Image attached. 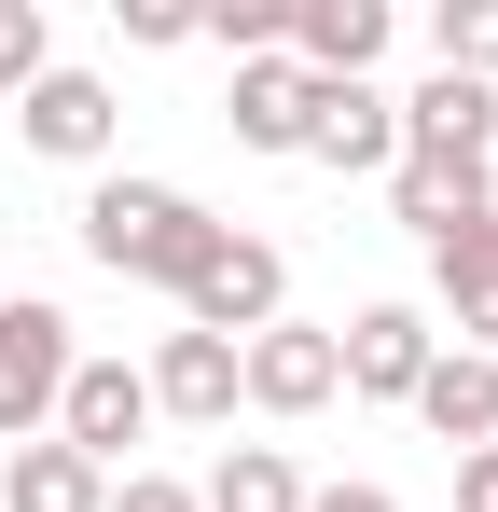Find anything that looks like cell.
Wrapping results in <instances>:
<instances>
[{"label":"cell","mask_w":498,"mask_h":512,"mask_svg":"<svg viewBox=\"0 0 498 512\" xmlns=\"http://www.w3.org/2000/svg\"><path fill=\"white\" fill-rule=\"evenodd\" d=\"M111 512H194V485H166V471H125V485H111Z\"/></svg>","instance_id":"obj_21"},{"label":"cell","mask_w":498,"mask_h":512,"mask_svg":"<svg viewBox=\"0 0 498 512\" xmlns=\"http://www.w3.org/2000/svg\"><path fill=\"white\" fill-rule=\"evenodd\" d=\"M139 429H153V388H139V360H70V388H56V443L111 471Z\"/></svg>","instance_id":"obj_4"},{"label":"cell","mask_w":498,"mask_h":512,"mask_svg":"<svg viewBox=\"0 0 498 512\" xmlns=\"http://www.w3.org/2000/svg\"><path fill=\"white\" fill-rule=\"evenodd\" d=\"M277 291H291V263L263 250V236H236V222H222V250L180 277V333H222V346H249V333H277Z\"/></svg>","instance_id":"obj_3"},{"label":"cell","mask_w":498,"mask_h":512,"mask_svg":"<svg viewBox=\"0 0 498 512\" xmlns=\"http://www.w3.org/2000/svg\"><path fill=\"white\" fill-rule=\"evenodd\" d=\"M305 70H291V56H249L236 70V111H222V125H236V153H305Z\"/></svg>","instance_id":"obj_15"},{"label":"cell","mask_w":498,"mask_h":512,"mask_svg":"<svg viewBox=\"0 0 498 512\" xmlns=\"http://www.w3.org/2000/svg\"><path fill=\"white\" fill-rule=\"evenodd\" d=\"M305 153H319L332 180L346 167H402V97L388 84H319L305 97Z\"/></svg>","instance_id":"obj_7"},{"label":"cell","mask_w":498,"mask_h":512,"mask_svg":"<svg viewBox=\"0 0 498 512\" xmlns=\"http://www.w3.org/2000/svg\"><path fill=\"white\" fill-rule=\"evenodd\" d=\"M388 56V0H291V70L305 84H374Z\"/></svg>","instance_id":"obj_9"},{"label":"cell","mask_w":498,"mask_h":512,"mask_svg":"<svg viewBox=\"0 0 498 512\" xmlns=\"http://www.w3.org/2000/svg\"><path fill=\"white\" fill-rule=\"evenodd\" d=\"M457 512H498V443H471V457H457Z\"/></svg>","instance_id":"obj_22"},{"label":"cell","mask_w":498,"mask_h":512,"mask_svg":"<svg viewBox=\"0 0 498 512\" xmlns=\"http://www.w3.org/2000/svg\"><path fill=\"white\" fill-rule=\"evenodd\" d=\"M111 28H125V42H153V56H166V42H194V0H111Z\"/></svg>","instance_id":"obj_20"},{"label":"cell","mask_w":498,"mask_h":512,"mask_svg":"<svg viewBox=\"0 0 498 512\" xmlns=\"http://www.w3.org/2000/svg\"><path fill=\"white\" fill-rule=\"evenodd\" d=\"M70 305H42V291H14L0 305V443H42L56 429V388H70Z\"/></svg>","instance_id":"obj_2"},{"label":"cell","mask_w":498,"mask_h":512,"mask_svg":"<svg viewBox=\"0 0 498 512\" xmlns=\"http://www.w3.org/2000/svg\"><path fill=\"white\" fill-rule=\"evenodd\" d=\"M415 416L443 429L457 457H471V443H498V360H485V346H443V360L415 374Z\"/></svg>","instance_id":"obj_12"},{"label":"cell","mask_w":498,"mask_h":512,"mask_svg":"<svg viewBox=\"0 0 498 512\" xmlns=\"http://www.w3.org/2000/svg\"><path fill=\"white\" fill-rule=\"evenodd\" d=\"M429 277H443V305H471V291H498V208H471V222H443V236H429Z\"/></svg>","instance_id":"obj_17"},{"label":"cell","mask_w":498,"mask_h":512,"mask_svg":"<svg viewBox=\"0 0 498 512\" xmlns=\"http://www.w3.org/2000/svg\"><path fill=\"white\" fill-rule=\"evenodd\" d=\"M443 360V333L415 319V305H360L346 333H332V374L360 388V402H415V374Z\"/></svg>","instance_id":"obj_5"},{"label":"cell","mask_w":498,"mask_h":512,"mask_svg":"<svg viewBox=\"0 0 498 512\" xmlns=\"http://www.w3.org/2000/svg\"><path fill=\"white\" fill-rule=\"evenodd\" d=\"M402 153H498V84L429 70V84L402 97Z\"/></svg>","instance_id":"obj_14"},{"label":"cell","mask_w":498,"mask_h":512,"mask_svg":"<svg viewBox=\"0 0 498 512\" xmlns=\"http://www.w3.org/2000/svg\"><path fill=\"white\" fill-rule=\"evenodd\" d=\"M305 512H402L388 485H305Z\"/></svg>","instance_id":"obj_23"},{"label":"cell","mask_w":498,"mask_h":512,"mask_svg":"<svg viewBox=\"0 0 498 512\" xmlns=\"http://www.w3.org/2000/svg\"><path fill=\"white\" fill-rule=\"evenodd\" d=\"M332 388V333H305V319H277V333H249L236 346V402H263V416H319Z\"/></svg>","instance_id":"obj_6"},{"label":"cell","mask_w":498,"mask_h":512,"mask_svg":"<svg viewBox=\"0 0 498 512\" xmlns=\"http://www.w3.org/2000/svg\"><path fill=\"white\" fill-rule=\"evenodd\" d=\"M429 56H443L457 84H498V0H443V14H429Z\"/></svg>","instance_id":"obj_18"},{"label":"cell","mask_w":498,"mask_h":512,"mask_svg":"<svg viewBox=\"0 0 498 512\" xmlns=\"http://www.w3.org/2000/svg\"><path fill=\"white\" fill-rule=\"evenodd\" d=\"M457 333H471V346L498 360V291H471V305H457Z\"/></svg>","instance_id":"obj_24"},{"label":"cell","mask_w":498,"mask_h":512,"mask_svg":"<svg viewBox=\"0 0 498 512\" xmlns=\"http://www.w3.org/2000/svg\"><path fill=\"white\" fill-rule=\"evenodd\" d=\"M139 388H153V416H194V429H222V416H236V346H222V333H166Z\"/></svg>","instance_id":"obj_10"},{"label":"cell","mask_w":498,"mask_h":512,"mask_svg":"<svg viewBox=\"0 0 498 512\" xmlns=\"http://www.w3.org/2000/svg\"><path fill=\"white\" fill-rule=\"evenodd\" d=\"M194 512H305V471H291V443H236V457L194 485Z\"/></svg>","instance_id":"obj_16"},{"label":"cell","mask_w":498,"mask_h":512,"mask_svg":"<svg viewBox=\"0 0 498 512\" xmlns=\"http://www.w3.org/2000/svg\"><path fill=\"white\" fill-rule=\"evenodd\" d=\"M14 125H28V153H56V167H97L125 111H111V84H97V70H42V84L14 97Z\"/></svg>","instance_id":"obj_8"},{"label":"cell","mask_w":498,"mask_h":512,"mask_svg":"<svg viewBox=\"0 0 498 512\" xmlns=\"http://www.w3.org/2000/svg\"><path fill=\"white\" fill-rule=\"evenodd\" d=\"M388 208H402L415 236H443V222L498 208V180H485V153H402V167H388Z\"/></svg>","instance_id":"obj_13"},{"label":"cell","mask_w":498,"mask_h":512,"mask_svg":"<svg viewBox=\"0 0 498 512\" xmlns=\"http://www.w3.org/2000/svg\"><path fill=\"white\" fill-rule=\"evenodd\" d=\"M56 70V28H42V0H0V97H28Z\"/></svg>","instance_id":"obj_19"},{"label":"cell","mask_w":498,"mask_h":512,"mask_svg":"<svg viewBox=\"0 0 498 512\" xmlns=\"http://www.w3.org/2000/svg\"><path fill=\"white\" fill-rule=\"evenodd\" d=\"M0 512H111V471L70 457L56 429L42 443H0Z\"/></svg>","instance_id":"obj_11"},{"label":"cell","mask_w":498,"mask_h":512,"mask_svg":"<svg viewBox=\"0 0 498 512\" xmlns=\"http://www.w3.org/2000/svg\"><path fill=\"white\" fill-rule=\"evenodd\" d=\"M83 250L111 263V277H153V291H180L194 263L222 250V222H208L180 180H97V194H83Z\"/></svg>","instance_id":"obj_1"}]
</instances>
